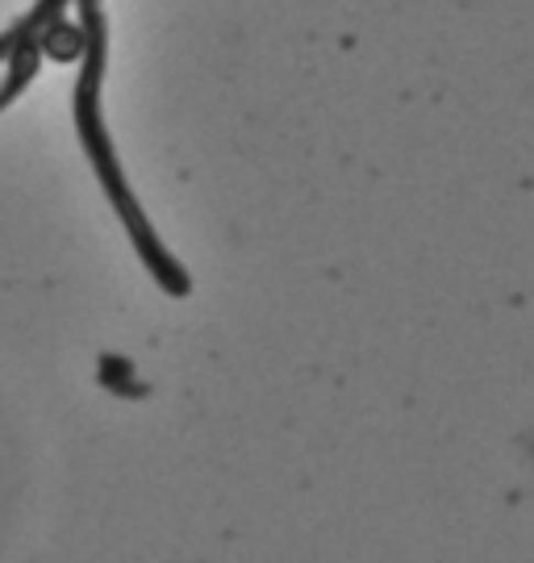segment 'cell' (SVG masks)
<instances>
[{
    "instance_id": "cell-1",
    "label": "cell",
    "mask_w": 534,
    "mask_h": 563,
    "mask_svg": "<svg viewBox=\"0 0 534 563\" xmlns=\"http://www.w3.org/2000/svg\"><path fill=\"white\" fill-rule=\"evenodd\" d=\"M79 34H84V51H79V76H76V97H72V113H76V134L84 155L97 172L105 197L113 205V213L121 218L126 234L134 242L139 260L146 263L151 280L167 292V297H188L193 280L188 272L176 263V255L159 242L151 218L142 213V205L134 201L126 172L118 163V146L109 139V125L100 113V88H105V59H109V42H105V13H100V0H79Z\"/></svg>"
},
{
    "instance_id": "cell-2",
    "label": "cell",
    "mask_w": 534,
    "mask_h": 563,
    "mask_svg": "<svg viewBox=\"0 0 534 563\" xmlns=\"http://www.w3.org/2000/svg\"><path fill=\"white\" fill-rule=\"evenodd\" d=\"M63 4H67V0H39V4H34V9H30V13H25L13 30H9V34H0V63H9V55L18 51L21 42L39 38L42 25L63 13Z\"/></svg>"
},
{
    "instance_id": "cell-3",
    "label": "cell",
    "mask_w": 534,
    "mask_h": 563,
    "mask_svg": "<svg viewBox=\"0 0 534 563\" xmlns=\"http://www.w3.org/2000/svg\"><path fill=\"white\" fill-rule=\"evenodd\" d=\"M39 46L46 51V55H55V59H79V51H84V34H79V25H67L63 13H59V18H51L46 25H42Z\"/></svg>"
}]
</instances>
